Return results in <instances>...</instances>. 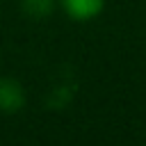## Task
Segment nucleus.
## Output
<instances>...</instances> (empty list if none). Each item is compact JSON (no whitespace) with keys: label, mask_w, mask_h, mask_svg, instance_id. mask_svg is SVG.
<instances>
[{"label":"nucleus","mask_w":146,"mask_h":146,"mask_svg":"<svg viewBox=\"0 0 146 146\" xmlns=\"http://www.w3.org/2000/svg\"><path fill=\"white\" fill-rule=\"evenodd\" d=\"M59 7L71 21L87 23L103 14L105 0H59Z\"/></svg>","instance_id":"1"},{"label":"nucleus","mask_w":146,"mask_h":146,"mask_svg":"<svg viewBox=\"0 0 146 146\" xmlns=\"http://www.w3.org/2000/svg\"><path fill=\"white\" fill-rule=\"evenodd\" d=\"M23 105V89L9 80L0 82V110L5 112H16Z\"/></svg>","instance_id":"2"},{"label":"nucleus","mask_w":146,"mask_h":146,"mask_svg":"<svg viewBox=\"0 0 146 146\" xmlns=\"http://www.w3.org/2000/svg\"><path fill=\"white\" fill-rule=\"evenodd\" d=\"M21 7H23V11H25L27 16H32V18H46V16L52 11L55 0H23Z\"/></svg>","instance_id":"3"},{"label":"nucleus","mask_w":146,"mask_h":146,"mask_svg":"<svg viewBox=\"0 0 146 146\" xmlns=\"http://www.w3.org/2000/svg\"><path fill=\"white\" fill-rule=\"evenodd\" d=\"M144 146H146V144H144Z\"/></svg>","instance_id":"4"}]
</instances>
